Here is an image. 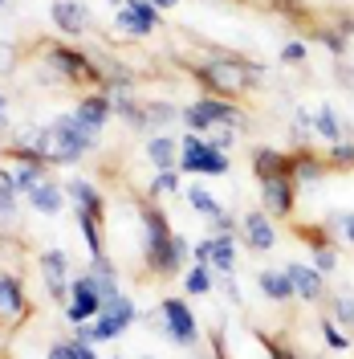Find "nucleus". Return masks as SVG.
<instances>
[{"instance_id": "1", "label": "nucleus", "mask_w": 354, "mask_h": 359, "mask_svg": "<svg viewBox=\"0 0 354 359\" xmlns=\"http://www.w3.org/2000/svg\"><path fill=\"white\" fill-rule=\"evenodd\" d=\"M192 245L167 224L163 208H143V266L155 278H171L183 269Z\"/></svg>"}, {"instance_id": "2", "label": "nucleus", "mask_w": 354, "mask_h": 359, "mask_svg": "<svg viewBox=\"0 0 354 359\" xmlns=\"http://www.w3.org/2000/svg\"><path fill=\"white\" fill-rule=\"evenodd\" d=\"M192 74L199 78V86L208 90V94H216V98H241L244 90H253L261 78H265V69L253 66V62H244V57H232V53H216V57H208L204 66H192Z\"/></svg>"}, {"instance_id": "3", "label": "nucleus", "mask_w": 354, "mask_h": 359, "mask_svg": "<svg viewBox=\"0 0 354 359\" xmlns=\"http://www.w3.org/2000/svg\"><path fill=\"white\" fill-rule=\"evenodd\" d=\"M45 82L49 86H57V82H66V86H98L102 74L94 66V57L82 53V49H73V45H45Z\"/></svg>"}, {"instance_id": "4", "label": "nucleus", "mask_w": 354, "mask_h": 359, "mask_svg": "<svg viewBox=\"0 0 354 359\" xmlns=\"http://www.w3.org/2000/svg\"><path fill=\"white\" fill-rule=\"evenodd\" d=\"M179 118H183V127L192 135H208L216 123H224V127H236V131H248V118H244V111L232 102V98H216V94H204V98H196L187 111H179Z\"/></svg>"}, {"instance_id": "5", "label": "nucleus", "mask_w": 354, "mask_h": 359, "mask_svg": "<svg viewBox=\"0 0 354 359\" xmlns=\"http://www.w3.org/2000/svg\"><path fill=\"white\" fill-rule=\"evenodd\" d=\"M179 168L183 172H192V176H228V168H232V159L216 151V147H208V139L204 135H183V143H179Z\"/></svg>"}, {"instance_id": "6", "label": "nucleus", "mask_w": 354, "mask_h": 359, "mask_svg": "<svg viewBox=\"0 0 354 359\" xmlns=\"http://www.w3.org/2000/svg\"><path fill=\"white\" fill-rule=\"evenodd\" d=\"M155 323L176 347H196L199 343V323H196V314H192V306H187L183 298H163Z\"/></svg>"}, {"instance_id": "7", "label": "nucleus", "mask_w": 354, "mask_h": 359, "mask_svg": "<svg viewBox=\"0 0 354 359\" xmlns=\"http://www.w3.org/2000/svg\"><path fill=\"white\" fill-rule=\"evenodd\" d=\"M49 127L57 135V156H62V163H78V159L94 147V139H98L94 131H86V127L78 123V114H62V118H53Z\"/></svg>"}, {"instance_id": "8", "label": "nucleus", "mask_w": 354, "mask_h": 359, "mask_svg": "<svg viewBox=\"0 0 354 359\" xmlns=\"http://www.w3.org/2000/svg\"><path fill=\"white\" fill-rule=\"evenodd\" d=\"M102 294L94 290V282H90V273L86 278H73L69 282V302H66V318L73 323V327H82V323H90V318H98L102 314Z\"/></svg>"}, {"instance_id": "9", "label": "nucleus", "mask_w": 354, "mask_h": 359, "mask_svg": "<svg viewBox=\"0 0 354 359\" xmlns=\"http://www.w3.org/2000/svg\"><path fill=\"white\" fill-rule=\"evenodd\" d=\"M261 204H265L269 217L289 221V217H293V208H297V180H293V176L265 180V184H261Z\"/></svg>"}, {"instance_id": "10", "label": "nucleus", "mask_w": 354, "mask_h": 359, "mask_svg": "<svg viewBox=\"0 0 354 359\" xmlns=\"http://www.w3.org/2000/svg\"><path fill=\"white\" fill-rule=\"evenodd\" d=\"M196 262L220 269V273H232L236 269V233H212L208 241H199Z\"/></svg>"}, {"instance_id": "11", "label": "nucleus", "mask_w": 354, "mask_h": 359, "mask_svg": "<svg viewBox=\"0 0 354 359\" xmlns=\"http://www.w3.org/2000/svg\"><path fill=\"white\" fill-rule=\"evenodd\" d=\"M37 266H41L45 290L53 294L57 302H69V282H66V273H69V257H66V253H62V249H45Z\"/></svg>"}, {"instance_id": "12", "label": "nucleus", "mask_w": 354, "mask_h": 359, "mask_svg": "<svg viewBox=\"0 0 354 359\" xmlns=\"http://www.w3.org/2000/svg\"><path fill=\"white\" fill-rule=\"evenodd\" d=\"M253 176L257 184L277 176H293V151H281V147H253Z\"/></svg>"}, {"instance_id": "13", "label": "nucleus", "mask_w": 354, "mask_h": 359, "mask_svg": "<svg viewBox=\"0 0 354 359\" xmlns=\"http://www.w3.org/2000/svg\"><path fill=\"white\" fill-rule=\"evenodd\" d=\"M241 233H244V245L257 249V253H269V249L277 245V229H273V217H269L265 208H261V212H257V208L244 212Z\"/></svg>"}, {"instance_id": "14", "label": "nucleus", "mask_w": 354, "mask_h": 359, "mask_svg": "<svg viewBox=\"0 0 354 359\" xmlns=\"http://www.w3.org/2000/svg\"><path fill=\"white\" fill-rule=\"evenodd\" d=\"M49 17H53V25H57L62 33H69V37L90 33V8L82 4V0H53Z\"/></svg>"}, {"instance_id": "15", "label": "nucleus", "mask_w": 354, "mask_h": 359, "mask_svg": "<svg viewBox=\"0 0 354 359\" xmlns=\"http://www.w3.org/2000/svg\"><path fill=\"white\" fill-rule=\"evenodd\" d=\"M285 273H289V282H293V290H297V298H306V302H322V294H326V278H322L313 266H306V262H289Z\"/></svg>"}, {"instance_id": "16", "label": "nucleus", "mask_w": 354, "mask_h": 359, "mask_svg": "<svg viewBox=\"0 0 354 359\" xmlns=\"http://www.w3.org/2000/svg\"><path fill=\"white\" fill-rule=\"evenodd\" d=\"M78 123H82V127H86V131H102V127H106V118H111L114 114V102H111V94H102V90H98V94H86V98H82V102H78Z\"/></svg>"}, {"instance_id": "17", "label": "nucleus", "mask_w": 354, "mask_h": 359, "mask_svg": "<svg viewBox=\"0 0 354 359\" xmlns=\"http://www.w3.org/2000/svg\"><path fill=\"white\" fill-rule=\"evenodd\" d=\"M24 314H29V306H24L21 282L13 273H0V318L4 323H21Z\"/></svg>"}, {"instance_id": "18", "label": "nucleus", "mask_w": 354, "mask_h": 359, "mask_svg": "<svg viewBox=\"0 0 354 359\" xmlns=\"http://www.w3.org/2000/svg\"><path fill=\"white\" fill-rule=\"evenodd\" d=\"M90 282H94V290L102 294V302H111L118 298V269L106 253H98V257H90Z\"/></svg>"}, {"instance_id": "19", "label": "nucleus", "mask_w": 354, "mask_h": 359, "mask_svg": "<svg viewBox=\"0 0 354 359\" xmlns=\"http://www.w3.org/2000/svg\"><path fill=\"white\" fill-rule=\"evenodd\" d=\"M257 290L265 294L269 302H289V298H297V290H293V282H289L285 269H261V273H257Z\"/></svg>"}, {"instance_id": "20", "label": "nucleus", "mask_w": 354, "mask_h": 359, "mask_svg": "<svg viewBox=\"0 0 354 359\" xmlns=\"http://www.w3.org/2000/svg\"><path fill=\"white\" fill-rule=\"evenodd\" d=\"M29 204H33L37 212H45V217H57V212H62V204H66V188H62V184H53V180H41V184L29 192Z\"/></svg>"}, {"instance_id": "21", "label": "nucleus", "mask_w": 354, "mask_h": 359, "mask_svg": "<svg viewBox=\"0 0 354 359\" xmlns=\"http://www.w3.org/2000/svg\"><path fill=\"white\" fill-rule=\"evenodd\" d=\"M322 176H326V163L313 156L310 147H297L293 151V180L310 188V184H322Z\"/></svg>"}, {"instance_id": "22", "label": "nucleus", "mask_w": 354, "mask_h": 359, "mask_svg": "<svg viewBox=\"0 0 354 359\" xmlns=\"http://www.w3.org/2000/svg\"><path fill=\"white\" fill-rule=\"evenodd\" d=\"M143 151H147V159L155 163L159 172H167V168H176L179 163V143L176 139H167V135H151Z\"/></svg>"}, {"instance_id": "23", "label": "nucleus", "mask_w": 354, "mask_h": 359, "mask_svg": "<svg viewBox=\"0 0 354 359\" xmlns=\"http://www.w3.org/2000/svg\"><path fill=\"white\" fill-rule=\"evenodd\" d=\"M73 217H78V229H82V237H86L90 257L106 253V237H102V217H98V212H82V208H73Z\"/></svg>"}, {"instance_id": "24", "label": "nucleus", "mask_w": 354, "mask_h": 359, "mask_svg": "<svg viewBox=\"0 0 354 359\" xmlns=\"http://www.w3.org/2000/svg\"><path fill=\"white\" fill-rule=\"evenodd\" d=\"M66 196L78 204L82 212H98V217H102V192H98L90 180H69V184H66Z\"/></svg>"}, {"instance_id": "25", "label": "nucleus", "mask_w": 354, "mask_h": 359, "mask_svg": "<svg viewBox=\"0 0 354 359\" xmlns=\"http://www.w3.org/2000/svg\"><path fill=\"white\" fill-rule=\"evenodd\" d=\"M313 135H318V139H326V143H338V139H342V118H338L334 107L313 111Z\"/></svg>"}, {"instance_id": "26", "label": "nucleus", "mask_w": 354, "mask_h": 359, "mask_svg": "<svg viewBox=\"0 0 354 359\" xmlns=\"http://www.w3.org/2000/svg\"><path fill=\"white\" fill-rule=\"evenodd\" d=\"M187 204L196 208V212L204 217V221H216V217H224V204L216 201L212 192H204L199 184H192V188H187Z\"/></svg>"}, {"instance_id": "27", "label": "nucleus", "mask_w": 354, "mask_h": 359, "mask_svg": "<svg viewBox=\"0 0 354 359\" xmlns=\"http://www.w3.org/2000/svg\"><path fill=\"white\" fill-rule=\"evenodd\" d=\"M114 25H118V33H127V37H147V33H155V25H147L131 4H122V8L114 13Z\"/></svg>"}, {"instance_id": "28", "label": "nucleus", "mask_w": 354, "mask_h": 359, "mask_svg": "<svg viewBox=\"0 0 354 359\" xmlns=\"http://www.w3.org/2000/svg\"><path fill=\"white\" fill-rule=\"evenodd\" d=\"M212 282H216V278H212V266H204V262H196V266L183 273V290L192 294V298L208 294V290H212Z\"/></svg>"}, {"instance_id": "29", "label": "nucleus", "mask_w": 354, "mask_h": 359, "mask_svg": "<svg viewBox=\"0 0 354 359\" xmlns=\"http://www.w3.org/2000/svg\"><path fill=\"white\" fill-rule=\"evenodd\" d=\"M41 180H45V163H21V168L13 172V188H17L21 196H29Z\"/></svg>"}, {"instance_id": "30", "label": "nucleus", "mask_w": 354, "mask_h": 359, "mask_svg": "<svg viewBox=\"0 0 354 359\" xmlns=\"http://www.w3.org/2000/svg\"><path fill=\"white\" fill-rule=\"evenodd\" d=\"M176 118H179V111L171 107V102H147V131L163 135V127H171Z\"/></svg>"}, {"instance_id": "31", "label": "nucleus", "mask_w": 354, "mask_h": 359, "mask_svg": "<svg viewBox=\"0 0 354 359\" xmlns=\"http://www.w3.org/2000/svg\"><path fill=\"white\" fill-rule=\"evenodd\" d=\"M334 323L342 327V331H354V290H338L334 294Z\"/></svg>"}, {"instance_id": "32", "label": "nucleus", "mask_w": 354, "mask_h": 359, "mask_svg": "<svg viewBox=\"0 0 354 359\" xmlns=\"http://www.w3.org/2000/svg\"><path fill=\"white\" fill-rule=\"evenodd\" d=\"M322 339H326V347H330V351H351V335L334 323L330 314H322Z\"/></svg>"}, {"instance_id": "33", "label": "nucleus", "mask_w": 354, "mask_h": 359, "mask_svg": "<svg viewBox=\"0 0 354 359\" xmlns=\"http://www.w3.org/2000/svg\"><path fill=\"white\" fill-rule=\"evenodd\" d=\"M17 188H13V172H0V217H17Z\"/></svg>"}, {"instance_id": "34", "label": "nucleus", "mask_w": 354, "mask_h": 359, "mask_svg": "<svg viewBox=\"0 0 354 359\" xmlns=\"http://www.w3.org/2000/svg\"><path fill=\"white\" fill-rule=\"evenodd\" d=\"M326 163H330V168H354V139H338V143H330Z\"/></svg>"}, {"instance_id": "35", "label": "nucleus", "mask_w": 354, "mask_h": 359, "mask_svg": "<svg viewBox=\"0 0 354 359\" xmlns=\"http://www.w3.org/2000/svg\"><path fill=\"white\" fill-rule=\"evenodd\" d=\"M236 127H224V123H216V127H212V131L204 135V139H208V147H216V151H224V156H228V151H232V143H236Z\"/></svg>"}, {"instance_id": "36", "label": "nucleus", "mask_w": 354, "mask_h": 359, "mask_svg": "<svg viewBox=\"0 0 354 359\" xmlns=\"http://www.w3.org/2000/svg\"><path fill=\"white\" fill-rule=\"evenodd\" d=\"M167 192H179L176 168H167V172H155V180H151V196H167Z\"/></svg>"}, {"instance_id": "37", "label": "nucleus", "mask_w": 354, "mask_h": 359, "mask_svg": "<svg viewBox=\"0 0 354 359\" xmlns=\"http://www.w3.org/2000/svg\"><path fill=\"white\" fill-rule=\"evenodd\" d=\"M313 269H318L322 278L338 269V253H334V245H326V249H313Z\"/></svg>"}, {"instance_id": "38", "label": "nucleus", "mask_w": 354, "mask_h": 359, "mask_svg": "<svg viewBox=\"0 0 354 359\" xmlns=\"http://www.w3.org/2000/svg\"><path fill=\"white\" fill-rule=\"evenodd\" d=\"M66 343V355L69 359H98V351H94V343H86V339H62Z\"/></svg>"}, {"instance_id": "39", "label": "nucleus", "mask_w": 354, "mask_h": 359, "mask_svg": "<svg viewBox=\"0 0 354 359\" xmlns=\"http://www.w3.org/2000/svg\"><path fill=\"white\" fill-rule=\"evenodd\" d=\"M306 57H310L306 41H285V45H281V62H289V66H302Z\"/></svg>"}, {"instance_id": "40", "label": "nucleus", "mask_w": 354, "mask_h": 359, "mask_svg": "<svg viewBox=\"0 0 354 359\" xmlns=\"http://www.w3.org/2000/svg\"><path fill=\"white\" fill-rule=\"evenodd\" d=\"M273 13H281L285 21H306V4L297 0H273Z\"/></svg>"}, {"instance_id": "41", "label": "nucleus", "mask_w": 354, "mask_h": 359, "mask_svg": "<svg viewBox=\"0 0 354 359\" xmlns=\"http://www.w3.org/2000/svg\"><path fill=\"white\" fill-rule=\"evenodd\" d=\"M330 224H338V229H342V237H346V245H354V212H351V208H338V212L330 217Z\"/></svg>"}, {"instance_id": "42", "label": "nucleus", "mask_w": 354, "mask_h": 359, "mask_svg": "<svg viewBox=\"0 0 354 359\" xmlns=\"http://www.w3.org/2000/svg\"><path fill=\"white\" fill-rule=\"evenodd\" d=\"M261 343H265L269 359H302V355H297V351H293V347H285L281 339H261Z\"/></svg>"}, {"instance_id": "43", "label": "nucleus", "mask_w": 354, "mask_h": 359, "mask_svg": "<svg viewBox=\"0 0 354 359\" xmlns=\"http://www.w3.org/2000/svg\"><path fill=\"white\" fill-rule=\"evenodd\" d=\"M208 224H212V233H236V221H232L228 212H224V217H216V221H208Z\"/></svg>"}, {"instance_id": "44", "label": "nucleus", "mask_w": 354, "mask_h": 359, "mask_svg": "<svg viewBox=\"0 0 354 359\" xmlns=\"http://www.w3.org/2000/svg\"><path fill=\"white\" fill-rule=\"evenodd\" d=\"M49 359H69L66 355V343H53V347H49Z\"/></svg>"}, {"instance_id": "45", "label": "nucleus", "mask_w": 354, "mask_h": 359, "mask_svg": "<svg viewBox=\"0 0 354 359\" xmlns=\"http://www.w3.org/2000/svg\"><path fill=\"white\" fill-rule=\"evenodd\" d=\"M151 4H155V8H159V13H163V8H176V4H179V0H151Z\"/></svg>"}, {"instance_id": "46", "label": "nucleus", "mask_w": 354, "mask_h": 359, "mask_svg": "<svg viewBox=\"0 0 354 359\" xmlns=\"http://www.w3.org/2000/svg\"><path fill=\"white\" fill-rule=\"evenodd\" d=\"M0 111H4V94H0ZM0 127H4V114H0Z\"/></svg>"}, {"instance_id": "47", "label": "nucleus", "mask_w": 354, "mask_h": 359, "mask_svg": "<svg viewBox=\"0 0 354 359\" xmlns=\"http://www.w3.org/2000/svg\"><path fill=\"white\" fill-rule=\"evenodd\" d=\"M111 4H118V8H122V4H127V0H111Z\"/></svg>"}, {"instance_id": "48", "label": "nucleus", "mask_w": 354, "mask_h": 359, "mask_svg": "<svg viewBox=\"0 0 354 359\" xmlns=\"http://www.w3.org/2000/svg\"><path fill=\"white\" fill-rule=\"evenodd\" d=\"M143 359H151V355H143Z\"/></svg>"}, {"instance_id": "49", "label": "nucleus", "mask_w": 354, "mask_h": 359, "mask_svg": "<svg viewBox=\"0 0 354 359\" xmlns=\"http://www.w3.org/2000/svg\"><path fill=\"white\" fill-rule=\"evenodd\" d=\"M0 4H4V0H0Z\"/></svg>"}]
</instances>
